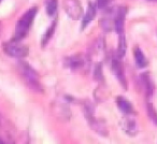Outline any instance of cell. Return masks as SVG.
I'll return each mask as SVG.
<instances>
[{
	"label": "cell",
	"instance_id": "cell-1",
	"mask_svg": "<svg viewBox=\"0 0 157 144\" xmlns=\"http://www.w3.org/2000/svg\"><path fill=\"white\" fill-rule=\"evenodd\" d=\"M17 68H18V71H20L21 75L23 77V79L26 82L27 85L30 87L31 90L38 92V93L43 92V88H42V85L40 84V81H39V75H38L37 72L33 70V68H31L26 61H23V60L18 61Z\"/></svg>",
	"mask_w": 157,
	"mask_h": 144
},
{
	"label": "cell",
	"instance_id": "cell-2",
	"mask_svg": "<svg viewBox=\"0 0 157 144\" xmlns=\"http://www.w3.org/2000/svg\"><path fill=\"white\" fill-rule=\"evenodd\" d=\"M37 12L38 8H31L18 20L15 27V35H14V40L15 41H22L27 36V33H28L29 29L31 27V24H33L36 15H37Z\"/></svg>",
	"mask_w": 157,
	"mask_h": 144
},
{
	"label": "cell",
	"instance_id": "cell-3",
	"mask_svg": "<svg viewBox=\"0 0 157 144\" xmlns=\"http://www.w3.org/2000/svg\"><path fill=\"white\" fill-rule=\"evenodd\" d=\"M3 50H5L6 54L9 56L14 57V58H23L28 55V47L26 45L20 44V41H13L9 42V43L3 44Z\"/></svg>",
	"mask_w": 157,
	"mask_h": 144
},
{
	"label": "cell",
	"instance_id": "cell-4",
	"mask_svg": "<svg viewBox=\"0 0 157 144\" xmlns=\"http://www.w3.org/2000/svg\"><path fill=\"white\" fill-rule=\"evenodd\" d=\"M63 10H65L66 14L74 21L78 20L83 13V10H82L78 0H65L63 1Z\"/></svg>",
	"mask_w": 157,
	"mask_h": 144
},
{
	"label": "cell",
	"instance_id": "cell-5",
	"mask_svg": "<svg viewBox=\"0 0 157 144\" xmlns=\"http://www.w3.org/2000/svg\"><path fill=\"white\" fill-rule=\"evenodd\" d=\"M127 9L125 7H120L117 9V12L114 17V28L116 32L120 35L124 33V26H125V17H126Z\"/></svg>",
	"mask_w": 157,
	"mask_h": 144
},
{
	"label": "cell",
	"instance_id": "cell-6",
	"mask_svg": "<svg viewBox=\"0 0 157 144\" xmlns=\"http://www.w3.org/2000/svg\"><path fill=\"white\" fill-rule=\"evenodd\" d=\"M112 71H113L114 75L116 77V79L118 80L121 84H122L123 87L126 89L127 88V82H126V78H125V73H124V69H123V66L121 63V61L116 58L112 59Z\"/></svg>",
	"mask_w": 157,
	"mask_h": 144
},
{
	"label": "cell",
	"instance_id": "cell-7",
	"mask_svg": "<svg viewBox=\"0 0 157 144\" xmlns=\"http://www.w3.org/2000/svg\"><path fill=\"white\" fill-rule=\"evenodd\" d=\"M65 63L70 70L76 71V70H80L83 67L85 60L81 55H72V56H69L65 59Z\"/></svg>",
	"mask_w": 157,
	"mask_h": 144
},
{
	"label": "cell",
	"instance_id": "cell-8",
	"mask_svg": "<svg viewBox=\"0 0 157 144\" xmlns=\"http://www.w3.org/2000/svg\"><path fill=\"white\" fill-rule=\"evenodd\" d=\"M96 10H97V5H95V3H93V2L88 3L85 15H84L83 21H82V25H81L82 30L85 29L86 27L92 23V21H94L95 16H96Z\"/></svg>",
	"mask_w": 157,
	"mask_h": 144
},
{
	"label": "cell",
	"instance_id": "cell-9",
	"mask_svg": "<svg viewBox=\"0 0 157 144\" xmlns=\"http://www.w3.org/2000/svg\"><path fill=\"white\" fill-rule=\"evenodd\" d=\"M121 127L122 129L125 131V133L129 135H135L138 131V128H137V124L136 122L130 117H124L120 123Z\"/></svg>",
	"mask_w": 157,
	"mask_h": 144
},
{
	"label": "cell",
	"instance_id": "cell-10",
	"mask_svg": "<svg viewBox=\"0 0 157 144\" xmlns=\"http://www.w3.org/2000/svg\"><path fill=\"white\" fill-rule=\"evenodd\" d=\"M116 104H117V108L121 110L122 113H124L125 115H130L133 111V108H132V104L127 100L126 98L124 97L120 96L116 98Z\"/></svg>",
	"mask_w": 157,
	"mask_h": 144
},
{
	"label": "cell",
	"instance_id": "cell-11",
	"mask_svg": "<svg viewBox=\"0 0 157 144\" xmlns=\"http://www.w3.org/2000/svg\"><path fill=\"white\" fill-rule=\"evenodd\" d=\"M133 56H135V61L138 68L142 69V68H145L147 66V59L145 58L143 52H142L140 47H135V50H133Z\"/></svg>",
	"mask_w": 157,
	"mask_h": 144
},
{
	"label": "cell",
	"instance_id": "cell-12",
	"mask_svg": "<svg viewBox=\"0 0 157 144\" xmlns=\"http://www.w3.org/2000/svg\"><path fill=\"white\" fill-rule=\"evenodd\" d=\"M141 82L142 84H143V88L144 90H145L146 95L147 96H152L153 94V83L152 81H151V78L148 77V74H146V73H144V74L141 75Z\"/></svg>",
	"mask_w": 157,
	"mask_h": 144
},
{
	"label": "cell",
	"instance_id": "cell-13",
	"mask_svg": "<svg viewBox=\"0 0 157 144\" xmlns=\"http://www.w3.org/2000/svg\"><path fill=\"white\" fill-rule=\"evenodd\" d=\"M56 20L53 21L52 25H51L50 27L48 28V30L45 31V33L43 35V37H42V41H41V44L42 46H45L46 44H48V42L51 40V38L53 37V35H54V31H55V28H56Z\"/></svg>",
	"mask_w": 157,
	"mask_h": 144
},
{
	"label": "cell",
	"instance_id": "cell-14",
	"mask_svg": "<svg viewBox=\"0 0 157 144\" xmlns=\"http://www.w3.org/2000/svg\"><path fill=\"white\" fill-rule=\"evenodd\" d=\"M57 8H58V1L57 0H48L46 1V6H45V10H46V14L48 16H54L57 12Z\"/></svg>",
	"mask_w": 157,
	"mask_h": 144
},
{
	"label": "cell",
	"instance_id": "cell-15",
	"mask_svg": "<svg viewBox=\"0 0 157 144\" xmlns=\"http://www.w3.org/2000/svg\"><path fill=\"white\" fill-rule=\"evenodd\" d=\"M126 39H125L124 33L120 35V39H118V47H117V56L120 58L125 56V53H126Z\"/></svg>",
	"mask_w": 157,
	"mask_h": 144
},
{
	"label": "cell",
	"instance_id": "cell-16",
	"mask_svg": "<svg viewBox=\"0 0 157 144\" xmlns=\"http://www.w3.org/2000/svg\"><path fill=\"white\" fill-rule=\"evenodd\" d=\"M147 113H148V116H150V118L152 119V122L157 126V112L155 111V109L153 108L152 104H148L147 105Z\"/></svg>",
	"mask_w": 157,
	"mask_h": 144
},
{
	"label": "cell",
	"instance_id": "cell-17",
	"mask_svg": "<svg viewBox=\"0 0 157 144\" xmlns=\"http://www.w3.org/2000/svg\"><path fill=\"white\" fill-rule=\"evenodd\" d=\"M94 78L97 81H101L102 80V67H101V63H97L96 67H95Z\"/></svg>",
	"mask_w": 157,
	"mask_h": 144
},
{
	"label": "cell",
	"instance_id": "cell-18",
	"mask_svg": "<svg viewBox=\"0 0 157 144\" xmlns=\"http://www.w3.org/2000/svg\"><path fill=\"white\" fill-rule=\"evenodd\" d=\"M111 1L112 0H96L97 8H99V9H105L111 3Z\"/></svg>",
	"mask_w": 157,
	"mask_h": 144
},
{
	"label": "cell",
	"instance_id": "cell-19",
	"mask_svg": "<svg viewBox=\"0 0 157 144\" xmlns=\"http://www.w3.org/2000/svg\"><path fill=\"white\" fill-rule=\"evenodd\" d=\"M151 1H157V0H151Z\"/></svg>",
	"mask_w": 157,
	"mask_h": 144
},
{
	"label": "cell",
	"instance_id": "cell-20",
	"mask_svg": "<svg viewBox=\"0 0 157 144\" xmlns=\"http://www.w3.org/2000/svg\"><path fill=\"white\" fill-rule=\"evenodd\" d=\"M1 143H2V142H1V141H0V144H1Z\"/></svg>",
	"mask_w": 157,
	"mask_h": 144
},
{
	"label": "cell",
	"instance_id": "cell-21",
	"mask_svg": "<svg viewBox=\"0 0 157 144\" xmlns=\"http://www.w3.org/2000/svg\"><path fill=\"white\" fill-rule=\"evenodd\" d=\"M0 2H1V0H0Z\"/></svg>",
	"mask_w": 157,
	"mask_h": 144
}]
</instances>
